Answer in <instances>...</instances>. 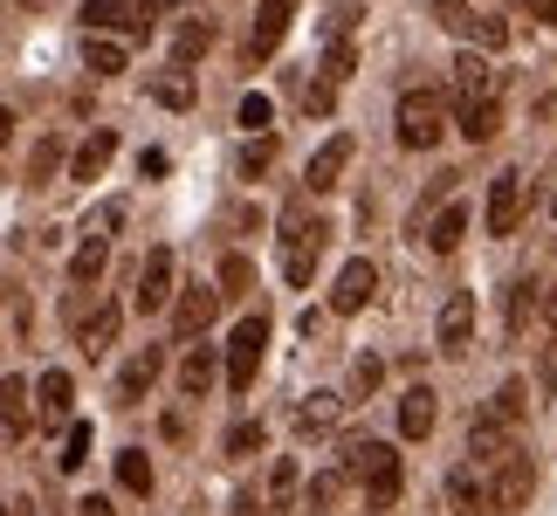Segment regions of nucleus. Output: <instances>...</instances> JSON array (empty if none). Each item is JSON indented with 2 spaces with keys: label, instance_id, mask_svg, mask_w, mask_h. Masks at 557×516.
Returning a JSON list of instances; mask_svg holds the SVG:
<instances>
[{
  "label": "nucleus",
  "instance_id": "nucleus-1",
  "mask_svg": "<svg viewBox=\"0 0 557 516\" xmlns=\"http://www.w3.org/2000/svg\"><path fill=\"white\" fill-rule=\"evenodd\" d=\"M337 476L366 489V509H393V503H399V455H393L385 441H372V434L345 447V462H337Z\"/></svg>",
  "mask_w": 557,
  "mask_h": 516
},
{
  "label": "nucleus",
  "instance_id": "nucleus-2",
  "mask_svg": "<svg viewBox=\"0 0 557 516\" xmlns=\"http://www.w3.org/2000/svg\"><path fill=\"white\" fill-rule=\"evenodd\" d=\"M393 124H399V145H406V152H426V145H441V132H447V97L441 90H406L399 111H393Z\"/></svg>",
  "mask_w": 557,
  "mask_h": 516
},
{
  "label": "nucleus",
  "instance_id": "nucleus-3",
  "mask_svg": "<svg viewBox=\"0 0 557 516\" xmlns=\"http://www.w3.org/2000/svg\"><path fill=\"white\" fill-rule=\"evenodd\" d=\"M434 21H441L447 35H461V49H482V56H496L503 41H509V21L468 8V0H434Z\"/></svg>",
  "mask_w": 557,
  "mask_h": 516
},
{
  "label": "nucleus",
  "instance_id": "nucleus-4",
  "mask_svg": "<svg viewBox=\"0 0 557 516\" xmlns=\"http://www.w3.org/2000/svg\"><path fill=\"white\" fill-rule=\"evenodd\" d=\"M262 352H269V317L255 310V317H242V324H234V337H227V385H234V393H255Z\"/></svg>",
  "mask_w": 557,
  "mask_h": 516
},
{
  "label": "nucleus",
  "instance_id": "nucleus-5",
  "mask_svg": "<svg viewBox=\"0 0 557 516\" xmlns=\"http://www.w3.org/2000/svg\"><path fill=\"white\" fill-rule=\"evenodd\" d=\"M455 97H461V111H475V103H503V70L482 49H461L455 56Z\"/></svg>",
  "mask_w": 557,
  "mask_h": 516
},
{
  "label": "nucleus",
  "instance_id": "nucleus-6",
  "mask_svg": "<svg viewBox=\"0 0 557 516\" xmlns=\"http://www.w3.org/2000/svg\"><path fill=\"white\" fill-rule=\"evenodd\" d=\"M173 290H180V262H173V248H152L145 255V269H138V290H132V310H165L173 304Z\"/></svg>",
  "mask_w": 557,
  "mask_h": 516
},
{
  "label": "nucleus",
  "instance_id": "nucleus-7",
  "mask_svg": "<svg viewBox=\"0 0 557 516\" xmlns=\"http://www.w3.org/2000/svg\"><path fill=\"white\" fill-rule=\"evenodd\" d=\"M289 21H296V0H262V8H255V28H248V41H242L248 70H255V62H269L275 49H283Z\"/></svg>",
  "mask_w": 557,
  "mask_h": 516
},
{
  "label": "nucleus",
  "instance_id": "nucleus-8",
  "mask_svg": "<svg viewBox=\"0 0 557 516\" xmlns=\"http://www.w3.org/2000/svg\"><path fill=\"white\" fill-rule=\"evenodd\" d=\"M530 489H537V468H530V455H509V462H496L488 509H496V516H517V509H530Z\"/></svg>",
  "mask_w": 557,
  "mask_h": 516
},
{
  "label": "nucleus",
  "instance_id": "nucleus-9",
  "mask_svg": "<svg viewBox=\"0 0 557 516\" xmlns=\"http://www.w3.org/2000/svg\"><path fill=\"white\" fill-rule=\"evenodd\" d=\"M482 228L488 234H517L523 228V172H496V180H488V207H482Z\"/></svg>",
  "mask_w": 557,
  "mask_h": 516
},
{
  "label": "nucleus",
  "instance_id": "nucleus-10",
  "mask_svg": "<svg viewBox=\"0 0 557 516\" xmlns=\"http://www.w3.org/2000/svg\"><path fill=\"white\" fill-rule=\"evenodd\" d=\"M213 317H221V290H207V283L173 290V331H180V337H207Z\"/></svg>",
  "mask_w": 557,
  "mask_h": 516
},
{
  "label": "nucleus",
  "instance_id": "nucleus-11",
  "mask_svg": "<svg viewBox=\"0 0 557 516\" xmlns=\"http://www.w3.org/2000/svg\"><path fill=\"white\" fill-rule=\"evenodd\" d=\"M468 337H475V296L455 290V296L441 304V317H434V344H441L447 358H461V352H468Z\"/></svg>",
  "mask_w": 557,
  "mask_h": 516
},
{
  "label": "nucleus",
  "instance_id": "nucleus-12",
  "mask_svg": "<svg viewBox=\"0 0 557 516\" xmlns=\"http://www.w3.org/2000/svg\"><path fill=\"white\" fill-rule=\"evenodd\" d=\"M324 221L310 213V193H296V200L283 207V255H324Z\"/></svg>",
  "mask_w": 557,
  "mask_h": 516
},
{
  "label": "nucleus",
  "instance_id": "nucleus-13",
  "mask_svg": "<svg viewBox=\"0 0 557 516\" xmlns=\"http://www.w3.org/2000/svg\"><path fill=\"white\" fill-rule=\"evenodd\" d=\"M372 296H379V269H372V262H345V269H337V290H331V310H337V317L366 310Z\"/></svg>",
  "mask_w": 557,
  "mask_h": 516
},
{
  "label": "nucleus",
  "instance_id": "nucleus-14",
  "mask_svg": "<svg viewBox=\"0 0 557 516\" xmlns=\"http://www.w3.org/2000/svg\"><path fill=\"white\" fill-rule=\"evenodd\" d=\"M159 372H165V352H159V344H145V352H132V365L117 372V400H124V406H138V400L159 385Z\"/></svg>",
  "mask_w": 557,
  "mask_h": 516
},
{
  "label": "nucleus",
  "instance_id": "nucleus-15",
  "mask_svg": "<svg viewBox=\"0 0 557 516\" xmlns=\"http://www.w3.org/2000/svg\"><path fill=\"white\" fill-rule=\"evenodd\" d=\"M434 420H441L434 385H406V393H399V434L406 441H426V434H434Z\"/></svg>",
  "mask_w": 557,
  "mask_h": 516
},
{
  "label": "nucleus",
  "instance_id": "nucleus-16",
  "mask_svg": "<svg viewBox=\"0 0 557 516\" xmlns=\"http://www.w3.org/2000/svg\"><path fill=\"white\" fill-rule=\"evenodd\" d=\"M345 165H351V138L337 132V138H324V145L310 152V172H304V180H310V193H331L337 180H345Z\"/></svg>",
  "mask_w": 557,
  "mask_h": 516
},
{
  "label": "nucleus",
  "instance_id": "nucleus-17",
  "mask_svg": "<svg viewBox=\"0 0 557 516\" xmlns=\"http://www.w3.org/2000/svg\"><path fill=\"white\" fill-rule=\"evenodd\" d=\"M509 455H517L509 427H496V420H475V427H468V468H496Z\"/></svg>",
  "mask_w": 557,
  "mask_h": 516
},
{
  "label": "nucleus",
  "instance_id": "nucleus-18",
  "mask_svg": "<svg viewBox=\"0 0 557 516\" xmlns=\"http://www.w3.org/2000/svg\"><path fill=\"white\" fill-rule=\"evenodd\" d=\"M337 420H345V393H310L304 406H296V434H304V441L331 434Z\"/></svg>",
  "mask_w": 557,
  "mask_h": 516
},
{
  "label": "nucleus",
  "instance_id": "nucleus-19",
  "mask_svg": "<svg viewBox=\"0 0 557 516\" xmlns=\"http://www.w3.org/2000/svg\"><path fill=\"white\" fill-rule=\"evenodd\" d=\"M117 324H124V310H117V304H97V310L76 324V344H83L90 358H103V352L117 344Z\"/></svg>",
  "mask_w": 557,
  "mask_h": 516
},
{
  "label": "nucleus",
  "instance_id": "nucleus-20",
  "mask_svg": "<svg viewBox=\"0 0 557 516\" xmlns=\"http://www.w3.org/2000/svg\"><path fill=\"white\" fill-rule=\"evenodd\" d=\"M83 35H145L132 14H124V0H83Z\"/></svg>",
  "mask_w": 557,
  "mask_h": 516
},
{
  "label": "nucleus",
  "instance_id": "nucleus-21",
  "mask_svg": "<svg viewBox=\"0 0 557 516\" xmlns=\"http://www.w3.org/2000/svg\"><path fill=\"white\" fill-rule=\"evenodd\" d=\"M28 393H35V414H41V420H70L76 379H70V372H41V379L28 385Z\"/></svg>",
  "mask_w": 557,
  "mask_h": 516
},
{
  "label": "nucleus",
  "instance_id": "nucleus-22",
  "mask_svg": "<svg viewBox=\"0 0 557 516\" xmlns=\"http://www.w3.org/2000/svg\"><path fill=\"white\" fill-rule=\"evenodd\" d=\"M0 427H8V434H28V427H35V393H28V379H0Z\"/></svg>",
  "mask_w": 557,
  "mask_h": 516
},
{
  "label": "nucleus",
  "instance_id": "nucleus-23",
  "mask_svg": "<svg viewBox=\"0 0 557 516\" xmlns=\"http://www.w3.org/2000/svg\"><path fill=\"white\" fill-rule=\"evenodd\" d=\"M213 372H221V358H213V344H193V352L180 358V393H186V400H207Z\"/></svg>",
  "mask_w": 557,
  "mask_h": 516
},
{
  "label": "nucleus",
  "instance_id": "nucleus-24",
  "mask_svg": "<svg viewBox=\"0 0 557 516\" xmlns=\"http://www.w3.org/2000/svg\"><path fill=\"white\" fill-rule=\"evenodd\" d=\"M537 310H544V283H530V275H523V283H509V304H503V324H509V337H523Z\"/></svg>",
  "mask_w": 557,
  "mask_h": 516
},
{
  "label": "nucleus",
  "instance_id": "nucleus-25",
  "mask_svg": "<svg viewBox=\"0 0 557 516\" xmlns=\"http://www.w3.org/2000/svg\"><path fill=\"white\" fill-rule=\"evenodd\" d=\"M117 159V138L111 132H90L76 145V159H70V180H103V165Z\"/></svg>",
  "mask_w": 557,
  "mask_h": 516
},
{
  "label": "nucleus",
  "instance_id": "nucleus-26",
  "mask_svg": "<svg viewBox=\"0 0 557 516\" xmlns=\"http://www.w3.org/2000/svg\"><path fill=\"white\" fill-rule=\"evenodd\" d=\"M447 503H455L461 516H475V509H488V476H482V468H455V476H447Z\"/></svg>",
  "mask_w": 557,
  "mask_h": 516
},
{
  "label": "nucleus",
  "instance_id": "nucleus-27",
  "mask_svg": "<svg viewBox=\"0 0 557 516\" xmlns=\"http://www.w3.org/2000/svg\"><path fill=\"white\" fill-rule=\"evenodd\" d=\"M420 234H426V248H434V255H455V248H461V234H468V207H441Z\"/></svg>",
  "mask_w": 557,
  "mask_h": 516
},
{
  "label": "nucleus",
  "instance_id": "nucleus-28",
  "mask_svg": "<svg viewBox=\"0 0 557 516\" xmlns=\"http://www.w3.org/2000/svg\"><path fill=\"white\" fill-rule=\"evenodd\" d=\"M124 62H132V56H124V41H111V35L83 41V70H90V76H124Z\"/></svg>",
  "mask_w": 557,
  "mask_h": 516
},
{
  "label": "nucleus",
  "instance_id": "nucleus-29",
  "mask_svg": "<svg viewBox=\"0 0 557 516\" xmlns=\"http://www.w3.org/2000/svg\"><path fill=\"white\" fill-rule=\"evenodd\" d=\"M523 406H530V385H523V379H503L482 420H496V427H517V420H523Z\"/></svg>",
  "mask_w": 557,
  "mask_h": 516
},
{
  "label": "nucleus",
  "instance_id": "nucleus-30",
  "mask_svg": "<svg viewBox=\"0 0 557 516\" xmlns=\"http://www.w3.org/2000/svg\"><path fill=\"white\" fill-rule=\"evenodd\" d=\"M207 49H213V28H207V21H186V28L173 35V70L193 76V62H200Z\"/></svg>",
  "mask_w": 557,
  "mask_h": 516
},
{
  "label": "nucleus",
  "instance_id": "nucleus-31",
  "mask_svg": "<svg viewBox=\"0 0 557 516\" xmlns=\"http://www.w3.org/2000/svg\"><path fill=\"white\" fill-rule=\"evenodd\" d=\"M145 90H152V103H165V111H186V103H193V76L186 70H159Z\"/></svg>",
  "mask_w": 557,
  "mask_h": 516
},
{
  "label": "nucleus",
  "instance_id": "nucleus-32",
  "mask_svg": "<svg viewBox=\"0 0 557 516\" xmlns=\"http://www.w3.org/2000/svg\"><path fill=\"white\" fill-rule=\"evenodd\" d=\"M117 489L152 496V462H145V447H124V455H117Z\"/></svg>",
  "mask_w": 557,
  "mask_h": 516
},
{
  "label": "nucleus",
  "instance_id": "nucleus-33",
  "mask_svg": "<svg viewBox=\"0 0 557 516\" xmlns=\"http://www.w3.org/2000/svg\"><path fill=\"white\" fill-rule=\"evenodd\" d=\"M503 132V103H475V111H461V138L468 145H488Z\"/></svg>",
  "mask_w": 557,
  "mask_h": 516
},
{
  "label": "nucleus",
  "instance_id": "nucleus-34",
  "mask_svg": "<svg viewBox=\"0 0 557 516\" xmlns=\"http://www.w3.org/2000/svg\"><path fill=\"white\" fill-rule=\"evenodd\" d=\"M103 262H111V248H103V242H83V248L70 255V283H76V290H90L97 275H103Z\"/></svg>",
  "mask_w": 557,
  "mask_h": 516
},
{
  "label": "nucleus",
  "instance_id": "nucleus-35",
  "mask_svg": "<svg viewBox=\"0 0 557 516\" xmlns=\"http://www.w3.org/2000/svg\"><path fill=\"white\" fill-rule=\"evenodd\" d=\"M117 228H124V200H103L90 221H83V242H103V248H111V234H117Z\"/></svg>",
  "mask_w": 557,
  "mask_h": 516
},
{
  "label": "nucleus",
  "instance_id": "nucleus-36",
  "mask_svg": "<svg viewBox=\"0 0 557 516\" xmlns=\"http://www.w3.org/2000/svg\"><path fill=\"white\" fill-rule=\"evenodd\" d=\"M351 70H358V49H351V41H331V56H324V70H317V83H331V90H337V83H351Z\"/></svg>",
  "mask_w": 557,
  "mask_h": 516
},
{
  "label": "nucleus",
  "instance_id": "nucleus-37",
  "mask_svg": "<svg viewBox=\"0 0 557 516\" xmlns=\"http://www.w3.org/2000/svg\"><path fill=\"white\" fill-rule=\"evenodd\" d=\"M337 496H345V476H337V468H317V476H310V496H304V509H331Z\"/></svg>",
  "mask_w": 557,
  "mask_h": 516
},
{
  "label": "nucleus",
  "instance_id": "nucleus-38",
  "mask_svg": "<svg viewBox=\"0 0 557 516\" xmlns=\"http://www.w3.org/2000/svg\"><path fill=\"white\" fill-rule=\"evenodd\" d=\"M234 118L248 124V138H269V118H275V103H269L262 90H248V97H242V111H234Z\"/></svg>",
  "mask_w": 557,
  "mask_h": 516
},
{
  "label": "nucleus",
  "instance_id": "nucleus-39",
  "mask_svg": "<svg viewBox=\"0 0 557 516\" xmlns=\"http://www.w3.org/2000/svg\"><path fill=\"white\" fill-rule=\"evenodd\" d=\"M55 172H62V138H41V145H35V159H28V180H35V186H49Z\"/></svg>",
  "mask_w": 557,
  "mask_h": 516
},
{
  "label": "nucleus",
  "instance_id": "nucleus-40",
  "mask_svg": "<svg viewBox=\"0 0 557 516\" xmlns=\"http://www.w3.org/2000/svg\"><path fill=\"white\" fill-rule=\"evenodd\" d=\"M55 462H62V476H76V468L90 462V420H76V427H70V441H62V455H55Z\"/></svg>",
  "mask_w": 557,
  "mask_h": 516
},
{
  "label": "nucleus",
  "instance_id": "nucleus-41",
  "mask_svg": "<svg viewBox=\"0 0 557 516\" xmlns=\"http://www.w3.org/2000/svg\"><path fill=\"white\" fill-rule=\"evenodd\" d=\"M255 290V262H248V255H227V262H221V296H248Z\"/></svg>",
  "mask_w": 557,
  "mask_h": 516
},
{
  "label": "nucleus",
  "instance_id": "nucleus-42",
  "mask_svg": "<svg viewBox=\"0 0 557 516\" xmlns=\"http://www.w3.org/2000/svg\"><path fill=\"white\" fill-rule=\"evenodd\" d=\"M269 503H275V516L296 509V462H275V476H269Z\"/></svg>",
  "mask_w": 557,
  "mask_h": 516
},
{
  "label": "nucleus",
  "instance_id": "nucleus-43",
  "mask_svg": "<svg viewBox=\"0 0 557 516\" xmlns=\"http://www.w3.org/2000/svg\"><path fill=\"white\" fill-rule=\"evenodd\" d=\"M262 441H269L262 420H234L227 427V455H262Z\"/></svg>",
  "mask_w": 557,
  "mask_h": 516
},
{
  "label": "nucleus",
  "instance_id": "nucleus-44",
  "mask_svg": "<svg viewBox=\"0 0 557 516\" xmlns=\"http://www.w3.org/2000/svg\"><path fill=\"white\" fill-rule=\"evenodd\" d=\"M269 165H275V138H248L242 145V180H262Z\"/></svg>",
  "mask_w": 557,
  "mask_h": 516
},
{
  "label": "nucleus",
  "instance_id": "nucleus-45",
  "mask_svg": "<svg viewBox=\"0 0 557 516\" xmlns=\"http://www.w3.org/2000/svg\"><path fill=\"white\" fill-rule=\"evenodd\" d=\"M379 379H385V365H379V358H351V400H372V393H379Z\"/></svg>",
  "mask_w": 557,
  "mask_h": 516
},
{
  "label": "nucleus",
  "instance_id": "nucleus-46",
  "mask_svg": "<svg viewBox=\"0 0 557 516\" xmlns=\"http://www.w3.org/2000/svg\"><path fill=\"white\" fill-rule=\"evenodd\" d=\"M331 103H337L331 83H310V90H304V111H310V118H331Z\"/></svg>",
  "mask_w": 557,
  "mask_h": 516
},
{
  "label": "nucleus",
  "instance_id": "nucleus-47",
  "mask_svg": "<svg viewBox=\"0 0 557 516\" xmlns=\"http://www.w3.org/2000/svg\"><path fill=\"white\" fill-rule=\"evenodd\" d=\"M159 8H165V0H124V14H132L138 28H145V35H152V21H159Z\"/></svg>",
  "mask_w": 557,
  "mask_h": 516
},
{
  "label": "nucleus",
  "instance_id": "nucleus-48",
  "mask_svg": "<svg viewBox=\"0 0 557 516\" xmlns=\"http://www.w3.org/2000/svg\"><path fill=\"white\" fill-rule=\"evenodd\" d=\"M517 8L537 21V28H550V21H557V0H517Z\"/></svg>",
  "mask_w": 557,
  "mask_h": 516
},
{
  "label": "nucleus",
  "instance_id": "nucleus-49",
  "mask_svg": "<svg viewBox=\"0 0 557 516\" xmlns=\"http://www.w3.org/2000/svg\"><path fill=\"white\" fill-rule=\"evenodd\" d=\"M76 516H111V503H103V496H83V503H76Z\"/></svg>",
  "mask_w": 557,
  "mask_h": 516
},
{
  "label": "nucleus",
  "instance_id": "nucleus-50",
  "mask_svg": "<svg viewBox=\"0 0 557 516\" xmlns=\"http://www.w3.org/2000/svg\"><path fill=\"white\" fill-rule=\"evenodd\" d=\"M8 138H14V111L0 103V152H8Z\"/></svg>",
  "mask_w": 557,
  "mask_h": 516
},
{
  "label": "nucleus",
  "instance_id": "nucleus-51",
  "mask_svg": "<svg viewBox=\"0 0 557 516\" xmlns=\"http://www.w3.org/2000/svg\"><path fill=\"white\" fill-rule=\"evenodd\" d=\"M296 516H331V509H296Z\"/></svg>",
  "mask_w": 557,
  "mask_h": 516
},
{
  "label": "nucleus",
  "instance_id": "nucleus-52",
  "mask_svg": "<svg viewBox=\"0 0 557 516\" xmlns=\"http://www.w3.org/2000/svg\"><path fill=\"white\" fill-rule=\"evenodd\" d=\"M28 8H41V0H28Z\"/></svg>",
  "mask_w": 557,
  "mask_h": 516
}]
</instances>
